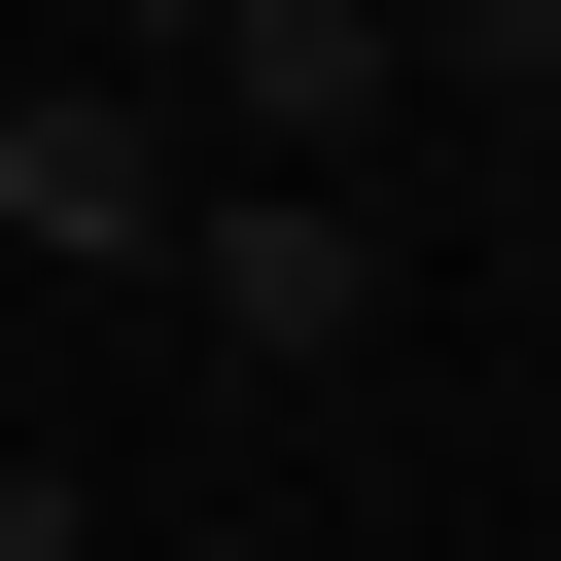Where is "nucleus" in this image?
<instances>
[{"mask_svg":"<svg viewBox=\"0 0 561 561\" xmlns=\"http://www.w3.org/2000/svg\"><path fill=\"white\" fill-rule=\"evenodd\" d=\"M175 280H210V351H245V386H316V351L386 316V245H351L316 175H210V210H175Z\"/></svg>","mask_w":561,"mask_h":561,"instance_id":"obj_1","label":"nucleus"},{"mask_svg":"<svg viewBox=\"0 0 561 561\" xmlns=\"http://www.w3.org/2000/svg\"><path fill=\"white\" fill-rule=\"evenodd\" d=\"M140 70H210V105H245V140H351V105H386V70H421V35H386V0H175V35H140Z\"/></svg>","mask_w":561,"mask_h":561,"instance_id":"obj_2","label":"nucleus"},{"mask_svg":"<svg viewBox=\"0 0 561 561\" xmlns=\"http://www.w3.org/2000/svg\"><path fill=\"white\" fill-rule=\"evenodd\" d=\"M0 245H175V140H140L105 70H35V105H0Z\"/></svg>","mask_w":561,"mask_h":561,"instance_id":"obj_3","label":"nucleus"},{"mask_svg":"<svg viewBox=\"0 0 561 561\" xmlns=\"http://www.w3.org/2000/svg\"><path fill=\"white\" fill-rule=\"evenodd\" d=\"M0 561H70V456H0Z\"/></svg>","mask_w":561,"mask_h":561,"instance_id":"obj_4","label":"nucleus"},{"mask_svg":"<svg viewBox=\"0 0 561 561\" xmlns=\"http://www.w3.org/2000/svg\"><path fill=\"white\" fill-rule=\"evenodd\" d=\"M105 35H175V0H105Z\"/></svg>","mask_w":561,"mask_h":561,"instance_id":"obj_5","label":"nucleus"}]
</instances>
